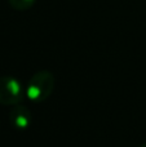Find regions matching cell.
<instances>
[{
  "label": "cell",
  "instance_id": "6da1fadb",
  "mask_svg": "<svg viewBox=\"0 0 146 147\" xmlns=\"http://www.w3.org/2000/svg\"><path fill=\"white\" fill-rule=\"evenodd\" d=\"M54 75L51 71L41 70L35 72L26 86V96L35 103L47 101L54 89Z\"/></svg>",
  "mask_w": 146,
  "mask_h": 147
},
{
  "label": "cell",
  "instance_id": "7a4b0ae2",
  "mask_svg": "<svg viewBox=\"0 0 146 147\" xmlns=\"http://www.w3.org/2000/svg\"><path fill=\"white\" fill-rule=\"evenodd\" d=\"M23 88L20 80L13 76H0V105L16 106L23 99Z\"/></svg>",
  "mask_w": 146,
  "mask_h": 147
},
{
  "label": "cell",
  "instance_id": "3957f363",
  "mask_svg": "<svg viewBox=\"0 0 146 147\" xmlns=\"http://www.w3.org/2000/svg\"><path fill=\"white\" fill-rule=\"evenodd\" d=\"M9 123L14 129L26 130L32 123V114L23 105H16L9 112Z\"/></svg>",
  "mask_w": 146,
  "mask_h": 147
},
{
  "label": "cell",
  "instance_id": "277c9868",
  "mask_svg": "<svg viewBox=\"0 0 146 147\" xmlns=\"http://www.w3.org/2000/svg\"><path fill=\"white\" fill-rule=\"evenodd\" d=\"M9 5L16 10H27L34 7L36 0H8Z\"/></svg>",
  "mask_w": 146,
  "mask_h": 147
},
{
  "label": "cell",
  "instance_id": "5b68a950",
  "mask_svg": "<svg viewBox=\"0 0 146 147\" xmlns=\"http://www.w3.org/2000/svg\"><path fill=\"white\" fill-rule=\"evenodd\" d=\"M140 147H146V142H145V143H142V145L140 146Z\"/></svg>",
  "mask_w": 146,
  "mask_h": 147
}]
</instances>
